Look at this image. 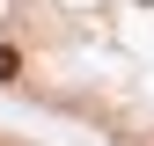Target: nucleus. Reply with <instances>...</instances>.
<instances>
[{
  "instance_id": "f257e3e1",
  "label": "nucleus",
  "mask_w": 154,
  "mask_h": 146,
  "mask_svg": "<svg viewBox=\"0 0 154 146\" xmlns=\"http://www.w3.org/2000/svg\"><path fill=\"white\" fill-rule=\"evenodd\" d=\"M15 66H22V59H15V51L0 44V80H15Z\"/></svg>"
}]
</instances>
